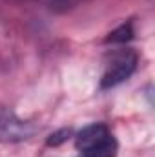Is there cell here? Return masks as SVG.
<instances>
[{
  "label": "cell",
  "mask_w": 155,
  "mask_h": 157,
  "mask_svg": "<svg viewBox=\"0 0 155 157\" xmlns=\"http://www.w3.org/2000/svg\"><path fill=\"white\" fill-rule=\"evenodd\" d=\"M75 146L82 157H117V139L102 122L82 128L75 137Z\"/></svg>",
  "instance_id": "obj_1"
},
{
  "label": "cell",
  "mask_w": 155,
  "mask_h": 157,
  "mask_svg": "<svg viewBox=\"0 0 155 157\" xmlns=\"http://www.w3.org/2000/svg\"><path fill=\"white\" fill-rule=\"evenodd\" d=\"M131 39H133V26H131V22H128V24H122L117 29H113L104 39V44H126Z\"/></svg>",
  "instance_id": "obj_4"
},
{
  "label": "cell",
  "mask_w": 155,
  "mask_h": 157,
  "mask_svg": "<svg viewBox=\"0 0 155 157\" xmlns=\"http://www.w3.org/2000/svg\"><path fill=\"white\" fill-rule=\"evenodd\" d=\"M40 126L20 119L11 108L0 106V143H22L31 139Z\"/></svg>",
  "instance_id": "obj_3"
},
{
  "label": "cell",
  "mask_w": 155,
  "mask_h": 157,
  "mask_svg": "<svg viewBox=\"0 0 155 157\" xmlns=\"http://www.w3.org/2000/svg\"><path fill=\"white\" fill-rule=\"evenodd\" d=\"M137 62L139 57L133 49H119L113 51L106 57V64H104V73L100 78V88H113L119 86L120 82H124L126 78L133 75V71L137 70Z\"/></svg>",
  "instance_id": "obj_2"
},
{
  "label": "cell",
  "mask_w": 155,
  "mask_h": 157,
  "mask_svg": "<svg viewBox=\"0 0 155 157\" xmlns=\"http://www.w3.org/2000/svg\"><path fill=\"white\" fill-rule=\"evenodd\" d=\"M71 133H73L71 128H60V130H57L55 133H51V135L47 137L46 144H47V146H60L62 143H66V141L71 137Z\"/></svg>",
  "instance_id": "obj_5"
}]
</instances>
